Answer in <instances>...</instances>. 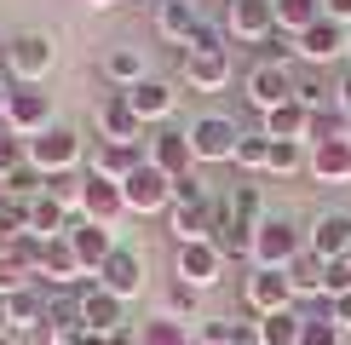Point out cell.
<instances>
[{
    "mask_svg": "<svg viewBox=\"0 0 351 345\" xmlns=\"http://www.w3.org/2000/svg\"><path fill=\"white\" fill-rule=\"evenodd\" d=\"M213 248H219V259H254V225H242V219H230V207L225 201H213Z\"/></svg>",
    "mask_w": 351,
    "mask_h": 345,
    "instance_id": "obj_20",
    "label": "cell"
},
{
    "mask_svg": "<svg viewBox=\"0 0 351 345\" xmlns=\"http://www.w3.org/2000/svg\"><path fill=\"white\" fill-rule=\"evenodd\" d=\"M328 98H334V92H328V86L317 81V75H305V81H294V104H305L311 115H317V110H328Z\"/></svg>",
    "mask_w": 351,
    "mask_h": 345,
    "instance_id": "obj_43",
    "label": "cell"
},
{
    "mask_svg": "<svg viewBox=\"0 0 351 345\" xmlns=\"http://www.w3.org/2000/svg\"><path fill=\"white\" fill-rule=\"evenodd\" d=\"M311 172L317 184H351V138H328V144H311Z\"/></svg>",
    "mask_w": 351,
    "mask_h": 345,
    "instance_id": "obj_24",
    "label": "cell"
},
{
    "mask_svg": "<svg viewBox=\"0 0 351 345\" xmlns=\"http://www.w3.org/2000/svg\"><path fill=\"white\" fill-rule=\"evenodd\" d=\"M225 35L242 47H265L276 35V0H230L225 6Z\"/></svg>",
    "mask_w": 351,
    "mask_h": 345,
    "instance_id": "obj_7",
    "label": "cell"
},
{
    "mask_svg": "<svg viewBox=\"0 0 351 345\" xmlns=\"http://www.w3.org/2000/svg\"><path fill=\"white\" fill-rule=\"evenodd\" d=\"M144 162H150L156 172H167V179H184L190 167H196V150H190V133H179V127H162L150 144H144Z\"/></svg>",
    "mask_w": 351,
    "mask_h": 345,
    "instance_id": "obj_12",
    "label": "cell"
},
{
    "mask_svg": "<svg viewBox=\"0 0 351 345\" xmlns=\"http://www.w3.org/2000/svg\"><path fill=\"white\" fill-rule=\"evenodd\" d=\"M6 196H12V190H6V179H0V207H6Z\"/></svg>",
    "mask_w": 351,
    "mask_h": 345,
    "instance_id": "obj_59",
    "label": "cell"
},
{
    "mask_svg": "<svg viewBox=\"0 0 351 345\" xmlns=\"http://www.w3.org/2000/svg\"><path fill=\"white\" fill-rule=\"evenodd\" d=\"M225 207H230V219H242V225L259 230V184H237V190L225 196Z\"/></svg>",
    "mask_w": 351,
    "mask_h": 345,
    "instance_id": "obj_38",
    "label": "cell"
},
{
    "mask_svg": "<svg viewBox=\"0 0 351 345\" xmlns=\"http://www.w3.org/2000/svg\"><path fill=\"white\" fill-rule=\"evenodd\" d=\"M184 133H190V150H196V162H237L242 127L230 121V115H196Z\"/></svg>",
    "mask_w": 351,
    "mask_h": 345,
    "instance_id": "obj_6",
    "label": "cell"
},
{
    "mask_svg": "<svg viewBox=\"0 0 351 345\" xmlns=\"http://www.w3.org/2000/svg\"><path fill=\"white\" fill-rule=\"evenodd\" d=\"M334 104H340V115H346V121H351V69H346V81L334 86Z\"/></svg>",
    "mask_w": 351,
    "mask_h": 345,
    "instance_id": "obj_53",
    "label": "cell"
},
{
    "mask_svg": "<svg viewBox=\"0 0 351 345\" xmlns=\"http://www.w3.org/2000/svg\"><path fill=\"white\" fill-rule=\"evenodd\" d=\"M254 334H259V345H300V334H305V311L294 305V311L259 316V322H254Z\"/></svg>",
    "mask_w": 351,
    "mask_h": 345,
    "instance_id": "obj_31",
    "label": "cell"
},
{
    "mask_svg": "<svg viewBox=\"0 0 351 345\" xmlns=\"http://www.w3.org/2000/svg\"><path fill=\"white\" fill-rule=\"evenodd\" d=\"M196 305H202V294H196V288H184V282H173V288H167V316L190 322V316H196Z\"/></svg>",
    "mask_w": 351,
    "mask_h": 345,
    "instance_id": "obj_41",
    "label": "cell"
},
{
    "mask_svg": "<svg viewBox=\"0 0 351 345\" xmlns=\"http://www.w3.org/2000/svg\"><path fill=\"white\" fill-rule=\"evenodd\" d=\"M52 64H58V47H52V35H40V29H23V35L6 40V75L18 86H40L52 75Z\"/></svg>",
    "mask_w": 351,
    "mask_h": 345,
    "instance_id": "obj_1",
    "label": "cell"
},
{
    "mask_svg": "<svg viewBox=\"0 0 351 345\" xmlns=\"http://www.w3.org/2000/svg\"><path fill=\"white\" fill-rule=\"evenodd\" d=\"M75 225V213H64L58 201L40 190L35 201H29V236H40V242H52V236H64V230Z\"/></svg>",
    "mask_w": 351,
    "mask_h": 345,
    "instance_id": "obj_29",
    "label": "cell"
},
{
    "mask_svg": "<svg viewBox=\"0 0 351 345\" xmlns=\"http://www.w3.org/2000/svg\"><path fill=\"white\" fill-rule=\"evenodd\" d=\"M133 345H196V340H190V322H179V316L162 311V316H150V322L133 334Z\"/></svg>",
    "mask_w": 351,
    "mask_h": 345,
    "instance_id": "obj_33",
    "label": "cell"
},
{
    "mask_svg": "<svg viewBox=\"0 0 351 345\" xmlns=\"http://www.w3.org/2000/svg\"><path fill=\"white\" fill-rule=\"evenodd\" d=\"M86 270H81V259L75 248H69V236H52L47 248H40V270H35V282H52V288H69V282H81Z\"/></svg>",
    "mask_w": 351,
    "mask_h": 345,
    "instance_id": "obj_23",
    "label": "cell"
},
{
    "mask_svg": "<svg viewBox=\"0 0 351 345\" xmlns=\"http://www.w3.org/2000/svg\"><path fill=\"white\" fill-rule=\"evenodd\" d=\"M6 104H12V81H0V121H6Z\"/></svg>",
    "mask_w": 351,
    "mask_h": 345,
    "instance_id": "obj_54",
    "label": "cell"
},
{
    "mask_svg": "<svg viewBox=\"0 0 351 345\" xmlns=\"http://www.w3.org/2000/svg\"><path fill=\"white\" fill-rule=\"evenodd\" d=\"M18 236H23V225L12 219L6 207H0V253H12V242H18Z\"/></svg>",
    "mask_w": 351,
    "mask_h": 345,
    "instance_id": "obj_51",
    "label": "cell"
},
{
    "mask_svg": "<svg viewBox=\"0 0 351 345\" xmlns=\"http://www.w3.org/2000/svg\"><path fill=\"white\" fill-rule=\"evenodd\" d=\"M75 305H81V328H86V340H115V334H127V299L104 294L98 282L75 288Z\"/></svg>",
    "mask_w": 351,
    "mask_h": 345,
    "instance_id": "obj_3",
    "label": "cell"
},
{
    "mask_svg": "<svg viewBox=\"0 0 351 345\" xmlns=\"http://www.w3.org/2000/svg\"><path fill=\"white\" fill-rule=\"evenodd\" d=\"M127 104H133V115H138L144 127H162L167 115L179 110V86H173V81H156V75H150V81H138L133 92H127Z\"/></svg>",
    "mask_w": 351,
    "mask_h": 345,
    "instance_id": "obj_16",
    "label": "cell"
},
{
    "mask_svg": "<svg viewBox=\"0 0 351 345\" xmlns=\"http://www.w3.org/2000/svg\"><path fill=\"white\" fill-rule=\"evenodd\" d=\"M242 92H247V104H254L259 115H271V110L294 104V75H288L282 64H254L247 81H242Z\"/></svg>",
    "mask_w": 351,
    "mask_h": 345,
    "instance_id": "obj_9",
    "label": "cell"
},
{
    "mask_svg": "<svg viewBox=\"0 0 351 345\" xmlns=\"http://www.w3.org/2000/svg\"><path fill=\"white\" fill-rule=\"evenodd\" d=\"M0 345H23V340H18V334H0Z\"/></svg>",
    "mask_w": 351,
    "mask_h": 345,
    "instance_id": "obj_57",
    "label": "cell"
},
{
    "mask_svg": "<svg viewBox=\"0 0 351 345\" xmlns=\"http://www.w3.org/2000/svg\"><path fill=\"white\" fill-rule=\"evenodd\" d=\"M29 282H35V277H29V270L18 265V259H12V253H0V299H12V294H23Z\"/></svg>",
    "mask_w": 351,
    "mask_h": 345,
    "instance_id": "obj_40",
    "label": "cell"
},
{
    "mask_svg": "<svg viewBox=\"0 0 351 345\" xmlns=\"http://www.w3.org/2000/svg\"><path fill=\"white\" fill-rule=\"evenodd\" d=\"M294 47H300L305 64H334V58L351 47V29H346V23H334V18H317V23L294 40Z\"/></svg>",
    "mask_w": 351,
    "mask_h": 345,
    "instance_id": "obj_17",
    "label": "cell"
},
{
    "mask_svg": "<svg viewBox=\"0 0 351 345\" xmlns=\"http://www.w3.org/2000/svg\"><path fill=\"white\" fill-rule=\"evenodd\" d=\"M0 127H6L12 138H23V144L40 138L47 127H58L52 121V98L40 92V86H12V104H6V121H0Z\"/></svg>",
    "mask_w": 351,
    "mask_h": 345,
    "instance_id": "obj_5",
    "label": "cell"
},
{
    "mask_svg": "<svg viewBox=\"0 0 351 345\" xmlns=\"http://www.w3.org/2000/svg\"><path fill=\"white\" fill-rule=\"evenodd\" d=\"M208 201V190H202L196 172H184V179H173V207H202Z\"/></svg>",
    "mask_w": 351,
    "mask_h": 345,
    "instance_id": "obj_45",
    "label": "cell"
},
{
    "mask_svg": "<svg viewBox=\"0 0 351 345\" xmlns=\"http://www.w3.org/2000/svg\"><path fill=\"white\" fill-rule=\"evenodd\" d=\"M0 334H12V328H6V299H0Z\"/></svg>",
    "mask_w": 351,
    "mask_h": 345,
    "instance_id": "obj_56",
    "label": "cell"
},
{
    "mask_svg": "<svg viewBox=\"0 0 351 345\" xmlns=\"http://www.w3.org/2000/svg\"><path fill=\"white\" fill-rule=\"evenodd\" d=\"M300 253H305L300 225H288V219H259V230H254V270H288Z\"/></svg>",
    "mask_w": 351,
    "mask_h": 345,
    "instance_id": "obj_2",
    "label": "cell"
},
{
    "mask_svg": "<svg viewBox=\"0 0 351 345\" xmlns=\"http://www.w3.org/2000/svg\"><path fill=\"white\" fill-rule=\"evenodd\" d=\"M300 345H346V334L328 322V316H305V334H300Z\"/></svg>",
    "mask_w": 351,
    "mask_h": 345,
    "instance_id": "obj_42",
    "label": "cell"
},
{
    "mask_svg": "<svg viewBox=\"0 0 351 345\" xmlns=\"http://www.w3.org/2000/svg\"><path fill=\"white\" fill-rule=\"evenodd\" d=\"M196 0H156V29H162V35L167 40H179V47H184V40L190 35H196Z\"/></svg>",
    "mask_w": 351,
    "mask_h": 345,
    "instance_id": "obj_27",
    "label": "cell"
},
{
    "mask_svg": "<svg viewBox=\"0 0 351 345\" xmlns=\"http://www.w3.org/2000/svg\"><path fill=\"white\" fill-rule=\"evenodd\" d=\"M121 213H127L121 184H110V179H98V172H86V190H81V219H93V225L115 230V219H121Z\"/></svg>",
    "mask_w": 351,
    "mask_h": 345,
    "instance_id": "obj_15",
    "label": "cell"
},
{
    "mask_svg": "<svg viewBox=\"0 0 351 345\" xmlns=\"http://www.w3.org/2000/svg\"><path fill=\"white\" fill-rule=\"evenodd\" d=\"M184 52H225V35H219L213 23H196V35L184 40Z\"/></svg>",
    "mask_w": 351,
    "mask_h": 345,
    "instance_id": "obj_48",
    "label": "cell"
},
{
    "mask_svg": "<svg viewBox=\"0 0 351 345\" xmlns=\"http://www.w3.org/2000/svg\"><path fill=\"white\" fill-rule=\"evenodd\" d=\"M29 167H40L47 179L75 172L81 167V133L75 127H47L40 138H29Z\"/></svg>",
    "mask_w": 351,
    "mask_h": 345,
    "instance_id": "obj_4",
    "label": "cell"
},
{
    "mask_svg": "<svg viewBox=\"0 0 351 345\" xmlns=\"http://www.w3.org/2000/svg\"><path fill=\"white\" fill-rule=\"evenodd\" d=\"M247 311L254 316L294 311V282H288V270H254V277H247Z\"/></svg>",
    "mask_w": 351,
    "mask_h": 345,
    "instance_id": "obj_14",
    "label": "cell"
},
{
    "mask_svg": "<svg viewBox=\"0 0 351 345\" xmlns=\"http://www.w3.org/2000/svg\"><path fill=\"white\" fill-rule=\"evenodd\" d=\"M328 322L340 328V334H351V294H340V299H328Z\"/></svg>",
    "mask_w": 351,
    "mask_h": 345,
    "instance_id": "obj_50",
    "label": "cell"
},
{
    "mask_svg": "<svg viewBox=\"0 0 351 345\" xmlns=\"http://www.w3.org/2000/svg\"><path fill=\"white\" fill-rule=\"evenodd\" d=\"M173 242H179V248H184V242H208L213 236V201H202V207H173Z\"/></svg>",
    "mask_w": 351,
    "mask_h": 345,
    "instance_id": "obj_32",
    "label": "cell"
},
{
    "mask_svg": "<svg viewBox=\"0 0 351 345\" xmlns=\"http://www.w3.org/2000/svg\"><path fill=\"white\" fill-rule=\"evenodd\" d=\"M305 248H311L323 265H334V259H351V213L346 207H328L311 219V236H305Z\"/></svg>",
    "mask_w": 351,
    "mask_h": 345,
    "instance_id": "obj_10",
    "label": "cell"
},
{
    "mask_svg": "<svg viewBox=\"0 0 351 345\" xmlns=\"http://www.w3.org/2000/svg\"><path fill=\"white\" fill-rule=\"evenodd\" d=\"M104 81L115 86V92H133L138 81H150L144 52H138V47H110V52H104Z\"/></svg>",
    "mask_w": 351,
    "mask_h": 345,
    "instance_id": "obj_26",
    "label": "cell"
},
{
    "mask_svg": "<svg viewBox=\"0 0 351 345\" xmlns=\"http://www.w3.org/2000/svg\"><path fill=\"white\" fill-rule=\"evenodd\" d=\"M288 282H294V299H311V305H317V299H328V294H323L328 265H323V259H317L311 248H305V253L294 259V265H288Z\"/></svg>",
    "mask_w": 351,
    "mask_h": 345,
    "instance_id": "obj_28",
    "label": "cell"
},
{
    "mask_svg": "<svg viewBox=\"0 0 351 345\" xmlns=\"http://www.w3.org/2000/svg\"><path fill=\"white\" fill-rule=\"evenodd\" d=\"M69 236V248H75V259H81V270L86 277H98V270H104V259L121 248V242H115V230H104V225H93V219H75L64 230Z\"/></svg>",
    "mask_w": 351,
    "mask_h": 345,
    "instance_id": "obj_13",
    "label": "cell"
},
{
    "mask_svg": "<svg viewBox=\"0 0 351 345\" xmlns=\"http://www.w3.org/2000/svg\"><path fill=\"white\" fill-rule=\"evenodd\" d=\"M323 294H328V299L351 294V259H334V265H328V282H323Z\"/></svg>",
    "mask_w": 351,
    "mask_h": 345,
    "instance_id": "obj_49",
    "label": "cell"
},
{
    "mask_svg": "<svg viewBox=\"0 0 351 345\" xmlns=\"http://www.w3.org/2000/svg\"><path fill=\"white\" fill-rule=\"evenodd\" d=\"M305 133H311V110L305 104H282L265 115V138H276V144H305Z\"/></svg>",
    "mask_w": 351,
    "mask_h": 345,
    "instance_id": "obj_30",
    "label": "cell"
},
{
    "mask_svg": "<svg viewBox=\"0 0 351 345\" xmlns=\"http://www.w3.org/2000/svg\"><path fill=\"white\" fill-rule=\"evenodd\" d=\"M138 133H144V121L133 115L127 92H104V98H98V138H110V144H138Z\"/></svg>",
    "mask_w": 351,
    "mask_h": 345,
    "instance_id": "obj_18",
    "label": "cell"
},
{
    "mask_svg": "<svg viewBox=\"0 0 351 345\" xmlns=\"http://www.w3.org/2000/svg\"><path fill=\"white\" fill-rule=\"evenodd\" d=\"M23 162H29V144H23V138H12L6 127H0V179H6V172H18Z\"/></svg>",
    "mask_w": 351,
    "mask_h": 345,
    "instance_id": "obj_44",
    "label": "cell"
},
{
    "mask_svg": "<svg viewBox=\"0 0 351 345\" xmlns=\"http://www.w3.org/2000/svg\"><path fill=\"white\" fill-rule=\"evenodd\" d=\"M317 18H323V0H276V29L294 35V40H300Z\"/></svg>",
    "mask_w": 351,
    "mask_h": 345,
    "instance_id": "obj_34",
    "label": "cell"
},
{
    "mask_svg": "<svg viewBox=\"0 0 351 345\" xmlns=\"http://www.w3.org/2000/svg\"><path fill=\"white\" fill-rule=\"evenodd\" d=\"M40 248H47V242H40V236H29V230H23L18 242H12V259H18V265L29 270V277H35V270H40Z\"/></svg>",
    "mask_w": 351,
    "mask_h": 345,
    "instance_id": "obj_47",
    "label": "cell"
},
{
    "mask_svg": "<svg viewBox=\"0 0 351 345\" xmlns=\"http://www.w3.org/2000/svg\"><path fill=\"white\" fill-rule=\"evenodd\" d=\"M294 52H300V47H294V35H282V29H276L265 47H259V64H282V69H288V58H294Z\"/></svg>",
    "mask_w": 351,
    "mask_h": 345,
    "instance_id": "obj_46",
    "label": "cell"
},
{
    "mask_svg": "<svg viewBox=\"0 0 351 345\" xmlns=\"http://www.w3.org/2000/svg\"><path fill=\"white\" fill-rule=\"evenodd\" d=\"M93 345H133V334H115V340H93Z\"/></svg>",
    "mask_w": 351,
    "mask_h": 345,
    "instance_id": "obj_55",
    "label": "cell"
},
{
    "mask_svg": "<svg viewBox=\"0 0 351 345\" xmlns=\"http://www.w3.org/2000/svg\"><path fill=\"white\" fill-rule=\"evenodd\" d=\"M98 288H104V294H115V299L144 294V259H138L133 248H115V253L104 259V270H98Z\"/></svg>",
    "mask_w": 351,
    "mask_h": 345,
    "instance_id": "obj_19",
    "label": "cell"
},
{
    "mask_svg": "<svg viewBox=\"0 0 351 345\" xmlns=\"http://www.w3.org/2000/svg\"><path fill=\"white\" fill-rule=\"evenodd\" d=\"M237 167H242V172H265V167H271V138H265V133H242Z\"/></svg>",
    "mask_w": 351,
    "mask_h": 345,
    "instance_id": "obj_36",
    "label": "cell"
},
{
    "mask_svg": "<svg viewBox=\"0 0 351 345\" xmlns=\"http://www.w3.org/2000/svg\"><path fill=\"white\" fill-rule=\"evenodd\" d=\"M323 18H334V23L351 29V0H323Z\"/></svg>",
    "mask_w": 351,
    "mask_h": 345,
    "instance_id": "obj_52",
    "label": "cell"
},
{
    "mask_svg": "<svg viewBox=\"0 0 351 345\" xmlns=\"http://www.w3.org/2000/svg\"><path fill=\"white\" fill-rule=\"evenodd\" d=\"M184 86L190 92H219L230 81V47L225 52H184Z\"/></svg>",
    "mask_w": 351,
    "mask_h": 345,
    "instance_id": "obj_21",
    "label": "cell"
},
{
    "mask_svg": "<svg viewBox=\"0 0 351 345\" xmlns=\"http://www.w3.org/2000/svg\"><path fill=\"white\" fill-rule=\"evenodd\" d=\"M86 6H98V12H104V6H115V0H86Z\"/></svg>",
    "mask_w": 351,
    "mask_h": 345,
    "instance_id": "obj_58",
    "label": "cell"
},
{
    "mask_svg": "<svg viewBox=\"0 0 351 345\" xmlns=\"http://www.w3.org/2000/svg\"><path fill=\"white\" fill-rule=\"evenodd\" d=\"M225 277V259H219L213 242H184L179 253H173V282L196 288V294H208V288Z\"/></svg>",
    "mask_w": 351,
    "mask_h": 345,
    "instance_id": "obj_8",
    "label": "cell"
},
{
    "mask_svg": "<svg viewBox=\"0 0 351 345\" xmlns=\"http://www.w3.org/2000/svg\"><path fill=\"white\" fill-rule=\"evenodd\" d=\"M138 167H144V150H138V144H110V138H98V150H93V172H98V179L127 184Z\"/></svg>",
    "mask_w": 351,
    "mask_h": 345,
    "instance_id": "obj_22",
    "label": "cell"
},
{
    "mask_svg": "<svg viewBox=\"0 0 351 345\" xmlns=\"http://www.w3.org/2000/svg\"><path fill=\"white\" fill-rule=\"evenodd\" d=\"M121 196H127V213H144V219H150V213H167L173 207V179L144 162L133 179L121 184Z\"/></svg>",
    "mask_w": 351,
    "mask_h": 345,
    "instance_id": "obj_11",
    "label": "cell"
},
{
    "mask_svg": "<svg viewBox=\"0 0 351 345\" xmlns=\"http://www.w3.org/2000/svg\"><path fill=\"white\" fill-rule=\"evenodd\" d=\"M81 190H86V179H81V172H64V179H47V196H52V201H58L64 213H75V219H81Z\"/></svg>",
    "mask_w": 351,
    "mask_h": 345,
    "instance_id": "obj_37",
    "label": "cell"
},
{
    "mask_svg": "<svg viewBox=\"0 0 351 345\" xmlns=\"http://www.w3.org/2000/svg\"><path fill=\"white\" fill-rule=\"evenodd\" d=\"M305 167H311V144H276L271 138V167L265 172H282L288 179V172H305Z\"/></svg>",
    "mask_w": 351,
    "mask_h": 345,
    "instance_id": "obj_35",
    "label": "cell"
},
{
    "mask_svg": "<svg viewBox=\"0 0 351 345\" xmlns=\"http://www.w3.org/2000/svg\"><path fill=\"white\" fill-rule=\"evenodd\" d=\"M328 138H346V115H340V110H317V115H311L305 144H328Z\"/></svg>",
    "mask_w": 351,
    "mask_h": 345,
    "instance_id": "obj_39",
    "label": "cell"
},
{
    "mask_svg": "<svg viewBox=\"0 0 351 345\" xmlns=\"http://www.w3.org/2000/svg\"><path fill=\"white\" fill-rule=\"evenodd\" d=\"M47 305H52V299L29 282L23 294L6 299V328H12V334H40V328H47Z\"/></svg>",
    "mask_w": 351,
    "mask_h": 345,
    "instance_id": "obj_25",
    "label": "cell"
},
{
    "mask_svg": "<svg viewBox=\"0 0 351 345\" xmlns=\"http://www.w3.org/2000/svg\"><path fill=\"white\" fill-rule=\"evenodd\" d=\"M346 138H351V121H346Z\"/></svg>",
    "mask_w": 351,
    "mask_h": 345,
    "instance_id": "obj_60",
    "label": "cell"
}]
</instances>
